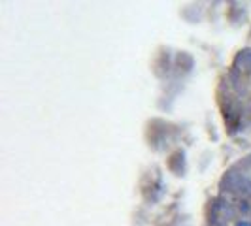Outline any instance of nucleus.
Listing matches in <instances>:
<instances>
[{"instance_id": "f257e3e1", "label": "nucleus", "mask_w": 251, "mask_h": 226, "mask_svg": "<svg viewBox=\"0 0 251 226\" xmlns=\"http://www.w3.org/2000/svg\"><path fill=\"white\" fill-rule=\"evenodd\" d=\"M238 226H251V225H250V223H240Z\"/></svg>"}]
</instances>
